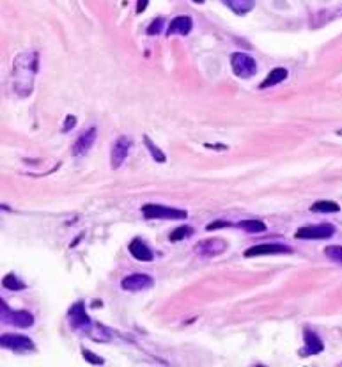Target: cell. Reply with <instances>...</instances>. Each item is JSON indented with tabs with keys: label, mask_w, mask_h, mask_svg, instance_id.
Segmentation results:
<instances>
[{
	"label": "cell",
	"mask_w": 342,
	"mask_h": 367,
	"mask_svg": "<svg viewBox=\"0 0 342 367\" xmlns=\"http://www.w3.org/2000/svg\"><path fill=\"white\" fill-rule=\"evenodd\" d=\"M37 53L35 52H27L16 57L15 68H13V86L15 91L21 96V87H25L27 96L32 92V84L37 71Z\"/></svg>",
	"instance_id": "1"
},
{
	"label": "cell",
	"mask_w": 342,
	"mask_h": 367,
	"mask_svg": "<svg viewBox=\"0 0 342 367\" xmlns=\"http://www.w3.org/2000/svg\"><path fill=\"white\" fill-rule=\"evenodd\" d=\"M142 215L149 218V220H154V218H160V220H185L188 213L185 210L169 208L163 206V204H144L142 206Z\"/></svg>",
	"instance_id": "2"
},
{
	"label": "cell",
	"mask_w": 342,
	"mask_h": 367,
	"mask_svg": "<svg viewBox=\"0 0 342 367\" xmlns=\"http://www.w3.org/2000/svg\"><path fill=\"white\" fill-rule=\"evenodd\" d=\"M0 317L2 323L18 328H31L34 325V316L29 311H15L5 302H0Z\"/></svg>",
	"instance_id": "3"
},
{
	"label": "cell",
	"mask_w": 342,
	"mask_h": 367,
	"mask_svg": "<svg viewBox=\"0 0 342 367\" xmlns=\"http://www.w3.org/2000/svg\"><path fill=\"white\" fill-rule=\"evenodd\" d=\"M335 234V227L332 224H307L300 227L294 236L298 240H328Z\"/></svg>",
	"instance_id": "4"
},
{
	"label": "cell",
	"mask_w": 342,
	"mask_h": 367,
	"mask_svg": "<svg viewBox=\"0 0 342 367\" xmlns=\"http://www.w3.org/2000/svg\"><path fill=\"white\" fill-rule=\"evenodd\" d=\"M231 66L234 75L239 78H252L257 73V62L254 61V57H250L248 53H241V52L232 53Z\"/></svg>",
	"instance_id": "5"
},
{
	"label": "cell",
	"mask_w": 342,
	"mask_h": 367,
	"mask_svg": "<svg viewBox=\"0 0 342 367\" xmlns=\"http://www.w3.org/2000/svg\"><path fill=\"white\" fill-rule=\"evenodd\" d=\"M68 319H69L71 328H73V330L86 332V333L92 332V321H91V317L87 316L84 302H78L71 307L69 311H68Z\"/></svg>",
	"instance_id": "6"
},
{
	"label": "cell",
	"mask_w": 342,
	"mask_h": 367,
	"mask_svg": "<svg viewBox=\"0 0 342 367\" xmlns=\"http://www.w3.org/2000/svg\"><path fill=\"white\" fill-rule=\"evenodd\" d=\"M0 344H2V348H5V350H11V351L20 353V355L21 353L35 351L34 342H32L29 337L16 335V333H4V335L0 337Z\"/></svg>",
	"instance_id": "7"
},
{
	"label": "cell",
	"mask_w": 342,
	"mask_h": 367,
	"mask_svg": "<svg viewBox=\"0 0 342 367\" xmlns=\"http://www.w3.org/2000/svg\"><path fill=\"white\" fill-rule=\"evenodd\" d=\"M131 147H133V140L126 135L119 137V139L114 142L112 153H110L112 169H119V167H122V163H124L126 158H128V153L131 151Z\"/></svg>",
	"instance_id": "8"
},
{
	"label": "cell",
	"mask_w": 342,
	"mask_h": 367,
	"mask_svg": "<svg viewBox=\"0 0 342 367\" xmlns=\"http://www.w3.org/2000/svg\"><path fill=\"white\" fill-rule=\"evenodd\" d=\"M229 248L225 240L222 238H209V240H202L201 243L195 245V254L199 257H217Z\"/></svg>",
	"instance_id": "9"
},
{
	"label": "cell",
	"mask_w": 342,
	"mask_h": 367,
	"mask_svg": "<svg viewBox=\"0 0 342 367\" xmlns=\"http://www.w3.org/2000/svg\"><path fill=\"white\" fill-rule=\"evenodd\" d=\"M275 254H292L291 246H286L282 243H261L254 245L245 252V257H257V256H275Z\"/></svg>",
	"instance_id": "10"
},
{
	"label": "cell",
	"mask_w": 342,
	"mask_h": 367,
	"mask_svg": "<svg viewBox=\"0 0 342 367\" xmlns=\"http://www.w3.org/2000/svg\"><path fill=\"white\" fill-rule=\"evenodd\" d=\"M154 284V279L146 273H133L122 279L121 287L124 291H142V289H149Z\"/></svg>",
	"instance_id": "11"
},
{
	"label": "cell",
	"mask_w": 342,
	"mask_h": 367,
	"mask_svg": "<svg viewBox=\"0 0 342 367\" xmlns=\"http://www.w3.org/2000/svg\"><path fill=\"white\" fill-rule=\"evenodd\" d=\"M96 135H98V128H96V126H91V128H87L86 131H82V135L76 139L75 146H73V155L75 156L87 155V153L92 149V146H94Z\"/></svg>",
	"instance_id": "12"
},
{
	"label": "cell",
	"mask_w": 342,
	"mask_h": 367,
	"mask_svg": "<svg viewBox=\"0 0 342 367\" xmlns=\"http://www.w3.org/2000/svg\"><path fill=\"white\" fill-rule=\"evenodd\" d=\"M323 351V342L319 339L314 330L310 328H305L303 330V348L300 350V355L302 357H310V355H319Z\"/></svg>",
	"instance_id": "13"
},
{
	"label": "cell",
	"mask_w": 342,
	"mask_h": 367,
	"mask_svg": "<svg viewBox=\"0 0 342 367\" xmlns=\"http://www.w3.org/2000/svg\"><path fill=\"white\" fill-rule=\"evenodd\" d=\"M193 29V20L190 16H177L171 21V25L167 29V34H177V35H188Z\"/></svg>",
	"instance_id": "14"
},
{
	"label": "cell",
	"mask_w": 342,
	"mask_h": 367,
	"mask_svg": "<svg viewBox=\"0 0 342 367\" xmlns=\"http://www.w3.org/2000/svg\"><path fill=\"white\" fill-rule=\"evenodd\" d=\"M130 254L135 259H138V261H153V250L149 248V246L146 245V242L144 240H140V238H135V240H131L130 242Z\"/></svg>",
	"instance_id": "15"
},
{
	"label": "cell",
	"mask_w": 342,
	"mask_h": 367,
	"mask_svg": "<svg viewBox=\"0 0 342 367\" xmlns=\"http://www.w3.org/2000/svg\"><path fill=\"white\" fill-rule=\"evenodd\" d=\"M287 75H289V73H287L286 68H275V70L270 71V75L262 80L261 89H270V87H273V86H278L280 82L286 80Z\"/></svg>",
	"instance_id": "16"
},
{
	"label": "cell",
	"mask_w": 342,
	"mask_h": 367,
	"mask_svg": "<svg viewBox=\"0 0 342 367\" xmlns=\"http://www.w3.org/2000/svg\"><path fill=\"white\" fill-rule=\"evenodd\" d=\"M236 15H247L248 11L254 9L256 0H223Z\"/></svg>",
	"instance_id": "17"
},
{
	"label": "cell",
	"mask_w": 342,
	"mask_h": 367,
	"mask_svg": "<svg viewBox=\"0 0 342 367\" xmlns=\"http://www.w3.org/2000/svg\"><path fill=\"white\" fill-rule=\"evenodd\" d=\"M339 210H341V206L333 201H319L310 206L312 213H339Z\"/></svg>",
	"instance_id": "18"
},
{
	"label": "cell",
	"mask_w": 342,
	"mask_h": 367,
	"mask_svg": "<svg viewBox=\"0 0 342 367\" xmlns=\"http://www.w3.org/2000/svg\"><path fill=\"white\" fill-rule=\"evenodd\" d=\"M2 284H4L5 289H11V291H20V289H25L27 287L25 282L21 280V279H18L15 273H7V275L4 277Z\"/></svg>",
	"instance_id": "19"
},
{
	"label": "cell",
	"mask_w": 342,
	"mask_h": 367,
	"mask_svg": "<svg viewBox=\"0 0 342 367\" xmlns=\"http://www.w3.org/2000/svg\"><path fill=\"white\" fill-rule=\"evenodd\" d=\"M238 227L239 229H243V231H247V232H264L266 231V224L261 220H243L238 224Z\"/></svg>",
	"instance_id": "20"
},
{
	"label": "cell",
	"mask_w": 342,
	"mask_h": 367,
	"mask_svg": "<svg viewBox=\"0 0 342 367\" xmlns=\"http://www.w3.org/2000/svg\"><path fill=\"white\" fill-rule=\"evenodd\" d=\"M144 144H146V147L149 149V153L153 155V160H154V161H160V163H163V161L167 160V158H165V153L161 151L160 147H156L154 144H153V140H151V139H149L147 135L144 137Z\"/></svg>",
	"instance_id": "21"
},
{
	"label": "cell",
	"mask_w": 342,
	"mask_h": 367,
	"mask_svg": "<svg viewBox=\"0 0 342 367\" xmlns=\"http://www.w3.org/2000/svg\"><path fill=\"white\" fill-rule=\"evenodd\" d=\"M193 234V227L190 226H181V227H177L176 231L171 232V236H169V240L171 242H179V240H185V238L191 236Z\"/></svg>",
	"instance_id": "22"
},
{
	"label": "cell",
	"mask_w": 342,
	"mask_h": 367,
	"mask_svg": "<svg viewBox=\"0 0 342 367\" xmlns=\"http://www.w3.org/2000/svg\"><path fill=\"white\" fill-rule=\"evenodd\" d=\"M325 254H326L332 261L339 262V264H342V246L341 245H332V246H326L325 248Z\"/></svg>",
	"instance_id": "23"
},
{
	"label": "cell",
	"mask_w": 342,
	"mask_h": 367,
	"mask_svg": "<svg viewBox=\"0 0 342 367\" xmlns=\"http://www.w3.org/2000/svg\"><path fill=\"white\" fill-rule=\"evenodd\" d=\"M163 25H165V21H163V18H156V20L153 21L151 25L147 27V34H149V35L160 34V32L163 31Z\"/></svg>",
	"instance_id": "24"
},
{
	"label": "cell",
	"mask_w": 342,
	"mask_h": 367,
	"mask_svg": "<svg viewBox=\"0 0 342 367\" xmlns=\"http://www.w3.org/2000/svg\"><path fill=\"white\" fill-rule=\"evenodd\" d=\"M82 355H84V358H86V360H89L91 364H103V362H105L103 358H101V357H96L94 353L89 351V350H86V348H82Z\"/></svg>",
	"instance_id": "25"
},
{
	"label": "cell",
	"mask_w": 342,
	"mask_h": 367,
	"mask_svg": "<svg viewBox=\"0 0 342 367\" xmlns=\"http://www.w3.org/2000/svg\"><path fill=\"white\" fill-rule=\"evenodd\" d=\"M75 124H76V117L75 116H68V117H66L64 126H62V131L68 133V131H71V128H75Z\"/></svg>",
	"instance_id": "26"
},
{
	"label": "cell",
	"mask_w": 342,
	"mask_h": 367,
	"mask_svg": "<svg viewBox=\"0 0 342 367\" xmlns=\"http://www.w3.org/2000/svg\"><path fill=\"white\" fill-rule=\"evenodd\" d=\"M223 227H231V224H229V222L217 220V222H211V224H209L206 229H207V231H215V229H223Z\"/></svg>",
	"instance_id": "27"
},
{
	"label": "cell",
	"mask_w": 342,
	"mask_h": 367,
	"mask_svg": "<svg viewBox=\"0 0 342 367\" xmlns=\"http://www.w3.org/2000/svg\"><path fill=\"white\" fill-rule=\"evenodd\" d=\"M147 4H149V0H138V4H137V13L140 15V13H144L147 7Z\"/></svg>",
	"instance_id": "28"
},
{
	"label": "cell",
	"mask_w": 342,
	"mask_h": 367,
	"mask_svg": "<svg viewBox=\"0 0 342 367\" xmlns=\"http://www.w3.org/2000/svg\"><path fill=\"white\" fill-rule=\"evenodd\" d=\"M193 2H195V4H202V2H204V0H193Z\"/></svg>",
	"instance_id": "29"
},
{
	"label": "cell",
	"mask_w": 342,
	"mask_h": 367,
	"mask_svg": "<svg viewBox=\"0 0 342 367\" xmlns=\"http://www.w3.org/2000/svg\"><path fill=\"white\" fill-rule=\"evenodd\" d=\"M337 135H342V130H339V131H337Z\"/></svg>",
	"instance_id": "30"
}]
</instances>
